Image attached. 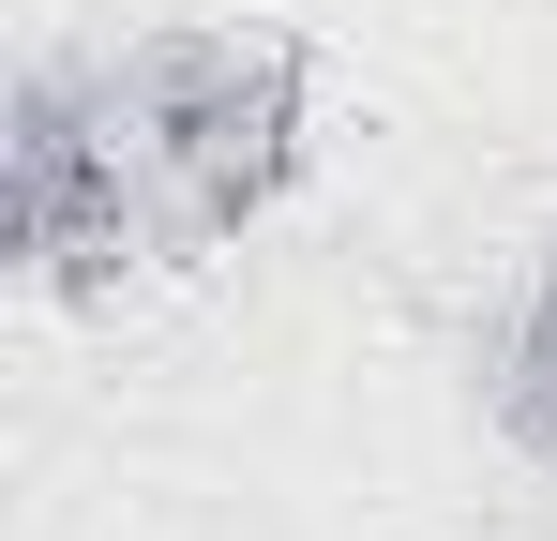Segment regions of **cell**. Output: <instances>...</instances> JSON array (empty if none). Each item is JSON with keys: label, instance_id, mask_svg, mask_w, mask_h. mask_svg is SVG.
<instances>
[{"label": "cell", "instance_id": "7a4b0ae2", "mask_svg": "<svg viewBox=\"0 0 557 541\" xmlns=\"http://www.w3.org/2000/svg\"><path fill=\"white\" fill-rule=\"evenodd\" d=\"M512 422L557 451V270H543V301H528V331H512Z\"/></svg>", "mask_w": 557, "mask_h": 541}, {"label": "cell", "instance_id": "6da1fadb", "mask_svg": "<svg viewBox=\"0 0 557 541\" xmlns=\"http://www.w3.org/2000/svg\"><path fill=\"white\" fill-rule=\"evenodd\" d=\"M317 166V61L301 30L182 15L91 61H46L0 136V256L46 301H121L151 270L226 256Z\"/></svg>", "mask_w": 557, "mask_h": 541}]
</instances>
